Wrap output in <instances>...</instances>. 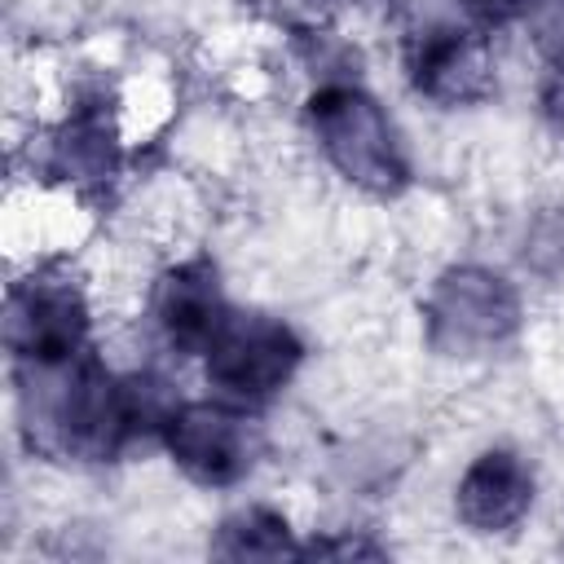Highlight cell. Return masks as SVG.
Here are the masks:
<instances>
[{
    "label": "cell",
    "mask_w": 564,
    "mask_h": 564,
    "mask_svg": "<svg viewBox=\"0 0 564 564\" xmlns=\"http://www.w3.org/2000/svg\"><path fill=\"white\" fill-rule=\"evenodd\" d=\"M458 4L471 18V26H480V31L507 26L516 18H529V9H538V0H458Z\"/></svg>",
    "instance_id": "obj_12"
},
{
    "label": "cell",
    "mask_w": 564,
    "mask_h": 564,
    "mask_svg": "<svg viewBox=\"0 0 564 564\" xmlns=\"http://www.w3.org/2000/svg\"><path fill=\"white\" fill-rule=\"evenodd\" d=\"M538 106H542V119L555 137H564V57H551L546 62V75L538 84Z\"/></svg>",
    "instance_id": "obj_13"
},
{
    "label": "cell",
    "mask_w": 564,
    "mask_h": 564,
    "mask_svg": "<svg viewBox=\"0 0 564 564\" xmlns=\"http://www.w3.org/2000/svg\"><path fill=\"white\" fill-rule=\"evenodd\" d=\"M31 449L66 463H106L137 436L163 432L176 397L154 375H115L93 352L31 366L13 361Z\"/></svg>",
    "instance_id": "obj_1"
},
{
    "label": "cell",
    "mask_w": 564,
    "mask_h": 564,
    "mask_svg": "<svg viewBox=\"0 0 564 564\" xmlns=\"http://www.w3.org/2000/svg\"><path fill=\"white\" fill-rule=\"evenodd\" d=\"M229 300H225V286H220V273L212 260L203 256H189V260H176L167 264L159 278H154V291H150V317H154V330L167 348L176 352H203L216 330L225 326L229 317Z\"/></svg>",
    "instance_id": "obj_8"
},
{
    "label": "cell",
    "mask_w": 564,
    "mask_h": 564,
    "mask_svg": "<svg viewBox=\"0 0 564 564\" xmlns=\"http://www.w3.org/2000/svg\"><path fill=\"white\" fill-rule=\"evenodd\" d=\"M119 163H123L119 123L101 97L70 106V115L48 137V172L79 194L106 189L119 176Z\"/></svg>",
    "instance_id": "obj_10"
},
{
    "label": "cell",
    "mask_w": 564,
    "mask_h": 564,
    "mask_svg": "<svg viewBox=\"0 0 564 564\" xmlns=\"http://www.w3.org/2000/svg\"><path fill=\"white\" fill-rule=\"evenodd\" d=\"M533 507V467L516 449H485L454 489V511L471 533H511Z\"/></svg>",
    "instance_id": "obj_9"
},
{
    "label": "cell",
    "mask_w": 564,
    "mask_h": 564,
    "mask_svg": "<svg viewBox=\"0 0 564 564\" xmlns=\"http://www.w3.org/2000/svg\"><path fill=\"white\" fill-rule=\"evenodd\" d=\"M212 551L225 560H286V555H300V542H295L282 511L242 507V511L220 520Z\"/></svg>",
    "instance_id": "obj_11"
},
{
    "label": "cell",
    "mask_w": 564,
    "mask_h": 564,
    "mask_svg": "<svg viewBox=\"0 0 564 564\" xmlns=\"http://www.w3.org/2000/svg\"><path fill=\"white\" fill-rule=\"evenodd\" d=\"M93 308L75 278L40 269L9 286L4 295V348L13 361L53 366L88 352Z\"/></svg>",
    "instance_id": "obj_4"
},
{
    "label": "cell",
    "mask_w": 564,
    "mask_h": 564,
    "mask_svg": "<svg viewBox=\"0 0 564 564\" xmlns=\"http://www.w3.org/2000/svg\"><path fill=\"white\" fill-rule=\"evenodd\" d=\"M405 79L441 110L476 106L494 93V57L480 26L436 22L405 44Z\"/></svg>",
    "instance_id": "obj_7"
},
{
    "label": "cell",
    "mask_w": 564,
    "mask_h": 564,
    "mask_svg": "<svg viewBox=\"0 0 564 564\" xmlns=\"http://www.w3.org/2000/svg\"><path fill=\"white\" fill-rule=\"evenodd\" d=\"M163 445L172 463L203 489H225L238 485L256 454H260V432L256 419L238 401H181L172 419L163 423Z\"/></svg>",
    "instance_id": "obj_6"
},
{
    "label": "cell",
    "mask_w": 564,
    "mask_h": 564,
    "mask_svg": "<svg viewBox=\"0 0 564 564\" xmlns=\"http://www.w3.org/2000/svg\"><path fill=\"white\" fill-rule=\"evenodd\" d=\"M423 317L432 348L449 357H480L516 335L520 295L502 273L480 264H458L436 278Z\"/></svg>",
    "instance_id": "obj_3"
},
{
    "label": "cell",
    "mask_w": 564,
    "mask_h": 564,
    "mask_svg": "<svg viewBox=\"0 0 564 564\" xmlns=\"http://www.w3.org/2000/svg\"><path fill=\"white\" fill-rule=\"evenodd\" d=\"M203 361H207V379L229 401L260 405L295 379V370L304 361V344L282 317L229 313L225 326L216 330V339L203 348Z\"/></svg>",
    "instance_id": "obj_5"
},
{
    "label": "cell",
    "mask_w": 564,
    "mask_h": 564,
    "mask_svg": "<svg viewBox=\"0 0 564 564\" xmlns=\"http://www.w3.org/2000/svg\"><path fill=\"white\" fill-rule=\"evenodd\" d=\"M304 123H308L322 159L348 185L388 198L410 181V159H405L401 132L366 88L344 84V79L322 84L304 106Z\"/></svg>",
    "instance_id": "obj_2"
}]
</instances>
